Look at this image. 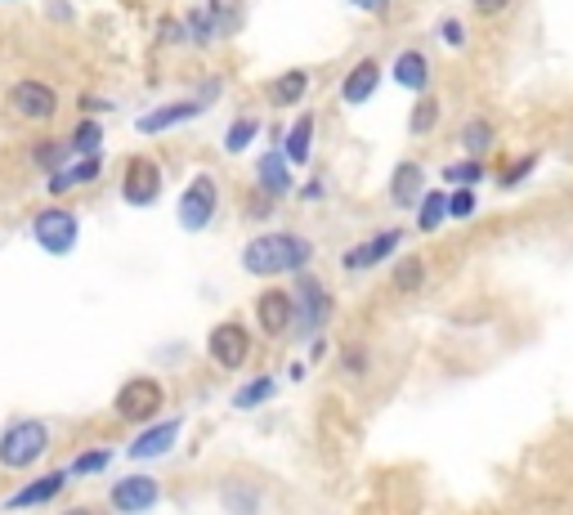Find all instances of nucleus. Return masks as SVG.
<instances>
[{"mask_svg": "<svg viewBox=\"0 0 573 515\" xmlns=\"http://www.w3.org/2000/svg\"><path fill=\"white\" fill-rule=\"evenodd\" d=\"M489 179V166L480 157H457L444 166V184L448 189H480V184Z\"/></svg>", "mask_w": 573, "mask_h": 515, "instance_id": "31", "label": "nucleus"}, {"mask_svg": "<svg viewBox=\"0 0 573 515\" xmlns=\"http://www.w3.org/2000/svg\"><path fill=\"white\" fill-rule=\"evenodd\" d=\"M430 77H435V72H430V55L425 50H399L395 63H390V81L399 90H408V95H425Z\"/></svg>", "mask_w": 573, "mask_h": 515, "instance_id": "19", "label": "nucleus"}, {"mask_svg": "<svg viewBox=\"0 0 573 515\" xmlns=\"http://www.w3.org/2000/svg\"><path fill=\"white\" fill-rule=\"evenodd\" d=\"M381 81H386L381 63H376V59H359V63L346 72V81H341V104H346V108H363V104H372V100H376V90H381Z\"/></svg>", "mask_w": 573, "mask_h": 515, "instance_id": "18", "label": "nucleus"}, {"mask_svg": "<svg viewBox=\"0 0 573 515\" xmlns=\"http://www.w3.org/2000/svg\"><path fill=\"white\" fill-rule=\"evenodd\" d=\"M104 175V153L100 157H72L63 171H55L50 179H45V189H50V198H63L72 189H85V184H94Z\"/></svg>", "mask_w": 573, "mask_h": 515, "instance_id": "20", "label": "nucleus"}, {"mask_svg": "<svg viewBox=\"0 0 573 515\" xmlns=\"http://www.w3.org/2000/svg\"><path fill=\"white\" fill-rule=\"evenodd\" d=\"M184 27H188V40H198V45H211V40H215V27H211L207 10H188V14H184Z\"/></svg>", "mask_w": 573, "mask_h": 515, "instance_id": "38", "label": "nucleus"}, {"mask_svg": "<svg viewBox=\"0 0 573 515\" xmlns=\"http://www.w3.org/2000/svg\"><path fill=\"white\" fill-rule=\"evenodd\" d=\"M162 408H166V386L157 377H149V372L126 377L113 395V412H117V421H126V426H153L162 417Z\"/></svg>", "mask_w": 573, "mask_h": 515, "instance_id": "3", "label": "nucleus"}, {"mask_svg": "<svg viewBox=\"0 0 573 515\" xmlns=\"http://www.w3.org/2000/svg\"><path fill=\"white\" fill-rule=\"evenodd\" d=\"M327 350H331V346H327V337H314V341H309V363H323V359H327Z\"/></svg>", "mask_w": 573, "mask_h": 515, "instance_id": "46", "label": "nucleus"}, {"mask_svg": "<svg viewBox=\"0 0 573 515\" xmlns=\"http://www.w3.org/2000/svg\"><path fill=\"white\" fill-rule=\"evenodd\" d=\"M457 139H461V153H466V157H480V162H484V157L498 149V126H493L489 117H470Z\"/></svg>", "mask_w": 573, "mask_h": 515, "instance_id": "25", "label": "nucleus"}, {"mask_svg": "<svg viewBox=\"0 0 573 515\" xmlns=\"http://www.w3.org/2000/svg\"><path fill=\"white\" fill-rule=\"evenodd\" d=\"M282 157L292 166H309V157H314V113H301L292 126H286Z\"/></svg>", "mask_w": 573, "mask_h": 515, "instance_id": "22", "label": "nucleus"}, {"mask_svg": "<svg viewBox=\"0 0 573 515\" xmlns=\"http://www.w3.org/2000/svg\"><path fill=\"white\" fill-rule=\"evenodd\" d=\"M390 288H395L399 296L421 292V288H425V260H421V256H399L395 269H390Z\"/></svg>", "mask_w": 573, "mask_h": 515, "instance_id": "32", "label": "nucleus"}, {"mask_svg": "<svg viewBox=\"0 0 573 515\" xmlns=\"http://www.w3.org/2000/svg\"><path fill=\"white\" fill-rule=\"evenodd\" d=\"M202 113H207V104H198V100H171V104H157L153 113H143L135 121V130L139 134H166V130H175L184 121H198Z\"/></svg>", "mask_w": 573, "mask_h": 515, "instance_id": "17", "label": "nucleus"}, {"mask_svg": "<svg viewBox=\"0 0 573 515\" xmlns=\"http://www.w3.org/2000/svg\"><path fill=\"white\" fill-rule=\"evenodd\" d=\"M220 215V179L211 171H198L194 179L179 189V202H175V224L184 233H207Z\"/></svg>", "mask_w": 573, "mask_h": 515, "instance_id": "4", "label": "nucleus"}, {"mask_svg": "<svg viewBox=\"0 0 573 515\" xmlns=\"http://www.w3.org/2000/svg\"><path fill=\"white\" fill-rule=\"evenodd\" d=\"M68 162H72V153H68L63 139H36V144H32V166H36L45 179H50L55 171H63Z\"/></svg>", "mask_w": 573, "mask_h": 515, "instance_id": "33", "label": "nucleus"}, {"mask_svg": "<svg viewBox=\"0 0 573 515\" xmlns=\"http://www.w3.org/2000/svg\"><path fill=\"white\" fill-rule=\"evenodd\" d=\"M27 233H32V243H36L45 256H72L77 243H81V215H77L72 207L50 202V207H40V211L32 215Z\"/></svg>", "mask_w": 573, "mask_h": 515, "instance_id": "5", "label": "nucleus"}, {"mask_svg": "<svg viewBox=\"0 0 573 515\" xmlns=\"http://www.w3.org/2000/svg\"><path fill=\"white\" fill-rule=\"evenodd\" d=\"M81 108L94 117V113H113V104H104V100H81Z\"/></svg>", "mask_w": 573, "mask_h": 515, "instance_id": "47", "label": "nucleus"}, {"mask_svg": "<svg viewBox=\"0 0 573 515\" xmlns=\"http://www.w3.org/2000/svg\"><path fill=\"white\" fill-rule=\"evenodd\" d=\"M157 36H162L166 45H175V40H188V27H184V19H162Z\"/></svg>", "mask_w": 573, "mask_h": 515, "instance_id": "41", "label": "nucleus"}, {"mask_svg": "<svg viewBox=\"0 0 573 515\" xmlns=\"http://www.w3.org/2000/svg\"><path fill=\"white\" fill-rule=\"evenodd\" d=\"M113 448L108 444H90V448H81L72 461H68V476L72 480H90V476H104L108 471V466H113Z\"/></svg>", "mask_w": 573, "mask_h": 515, "instance_id": "28", "label": "nucleus"}, {"mask_svg": "<svg viewBox=\"0 0 573 515\" xmlns=\"http://www.w3.org/2000/svg\"><path fill=\"white\" fill-rule=\"evenodd\" d=\"M440 40L448 50H466V23L461 19H440Z\"/></svg>", "mask_w": 573, "mask_h": 515, "instance_id": "39", "label": "nucleus"}, {"mask_svg": "<svg viewBox=\"0 0 573 515\" xmlns=\"http://www.w3.org/2000/svg\"><path fill=\"white\" fill-rule=\"evenodd\" d=\"M50 19H55V23H72V19H77V10L68 5V0H55V5H50Z\"/></svg>", "mask_w": 573, "mask_h": 515, "instance_id": "44", "label": "nucleus"}, {"mask_svg": "<svg viewBox=\"0 0 573 515\" xmlns=\"http://www.w3.org/2000/svg\"><path fill=\"white\" fill-rule=\"evenodd\" d=\"M63 515H104V511H100V506H68Z\"/></svg>", "mask_w": 573, "mask_h": 515, "instance_id": "48", "label": "nucleus"}, {"mask_svg": "<svg viewBox=\"0 0 573 515\" xmlns=\"http://www.w3.org/2000/svg\"><path fill=\"white\" fill-rule=\"evenodd\" d=\"M314 260V243L296 229H265L243 247L237 265L252 278H282V273H305Z\"/></svg>", "mask_w": 573, "mask_h": 515, "instance_id": "1", "label": "nucleus"}, {"mask_svg": "<svg viewBox=\"0 0 573 515\" xmlns=\"http://www.w3.org/2000/svg\"><path fill=\"white\" fill-rule=\"evenodd\" d=\"M256 314V327L265 337H286L296 332V301H292V288H265L252 305Z\"/></svg>", "mask_w": 573, "mask_h": 515, "instance_id": "13", "label": "nucleus"}, {"mask_svg": "<svg viewBox=\"0 0 573 515\" xmlns=\"http://www.w3.org/2000/svg\"><path fill=\"white\" fill-rule=\"evenodd\" d=\"M440 117H444V104H440V95H417L412 100V113H408V134H417V139H425V134H435L440 130Z\"/></svg>", "mask_w": 573, "mask_h": 515, "instance_id": "27", "label": "nucleus"}, {"mask_svg": "<svg viewBox=\"0 0 573 515\" xmlns=\"http://www.w3.org/2000/svg\"><path fill=\"white\" fill-rule=\"evenodd\" d=\"M538 162H542L538 153H524V157H515V162H511V166L498 175V189H519V184H524V179H529V175L538 171Z\"/></svg>", "mask_w": 573, "mask_h": 515, "instance_id": "36", "label": "nucleus"}, {"mask_svg": "<svg viewBox=\"0 0 573 515\" xmlns=\"http://www.w3.org/2000/svg\"><path fill=\"white\" fill-rule=\"evenodd\" d=\"M256 189L265 198H273V202L296 194V171H292V162L282 157V149H269V153L256 157Z\"/></svg>", "mask_w": 573, "mask_h": 515, "instance_id": "15", "label": "nucleus"}, {"mask_svg": "<svg viewBox=\"0 0 573 515\" xmlns=\"http://www.w3.org/2000/svg\"><path fill=\"white\" fill-rule=\"evenodd\" d=\"M50 421L40 417H14L5 431H0V471L10 476H27L36 471V461H45V453H50Z\"/></svg>", "mask_w": 573, "mask_h": 515, "instance_id": "2", "label": "nucleus"}, {"mask_svg": "<svg viewBox=\"0 0 573 515\" xmlns=\"http://www.w3.org/2000/svg\"><path fill=\"white\" fill-rule=\"evenodd\" d=\"M480 215V194L475 189H448V220H475Z\"/></svg>", "mask_w": 573, "mask_h": 515, "instance_id": "37", "label": "nucleus"}, {"mask_svg": "<svg viewBox=\"0 0 573 515\" xmlns=\"http://www.w3.org/2000/svg\"><path fill=\"white\" fill-rule=\"evenodd\" d=\"M511 10V0H475V14H484V19H498Z\"/></svg>", "mask_w": 573, "mask_h": 515, "instance_id": "43", "label": "nucleus"}, {"mask_svg": "<svg viewBox=\"0 0 573 515\" xmlns=\"http://www.w3.org/2000/svg\"><path fill=\"white\" fill-rule=\"evenodd\" d=\"M386 194H390V207H399V211H417V202L425 198V166H421L417 157L395 162Z\"/></svg>", "mask_w": 573, "mask_h": 515, "instance_id": "16", "label": "nucleus"}, {"mask_svg": "<svg viewBox=\"0 0 573 515\" xmlns=\"http://www.w3.org/2000/svg\"><path fill=\"white\" fill-rule=\"evenodd\" d=\"M341 367H346V377H350V382H363V377H367V367H372V350H367L363 341H350V346L341 350Z\"/></svg>", "mask_w": 573, "mask_h": 515, "instance_id": "35", "label": "nucleus"}, {"mask_svg": "<svg viewBox=\"0 0 573 515\" xmlns=\"http://www.w3.org/2000/svg\"><path fill=\"white\" fill-rule=\"evenodd\" d=\"M10 113L27 126H50L59 117V90L50 81H40V77H23L10 85V95H5Z\"/></svg>", "mask_w": 573, "mask_h": 515, "instance_id": "6", "label": "nucleus"}, {"mask_svg": "<svg viewBox=\"0 0 573 515\" xmlns=\"http://www.w3.org/2000/svg\"><path fill=\"white\" fill-rule=\"evenodd\" d=\"M179 435H184V417H157L153 426H139V435L126 444V457L139 461V466L143 461H162V457L175 453Z\"/></svg>", "mask_w": 573, "mask_h": 515, "instance_id": "11", "label": "nucleus"}, {"mask_svg": "<svg viewBox=\"0 0 573 515\" xmlns=\"http://www.w3.org/2000/svg\"><path fill=\"white\" fill-rule=\"evenodd\" d=\"M68 480H72V476H68V466H59V471H45V476L19 484V489L5 498V511H36V506H50V502L63 498Z\"/></svg>", "mask_w": 573, "mask_h": 515, "instance_id": "14", "label": "nucleus"}, {"mask_svg": "<svg viewBox=\"0 0 573 515\" xmlns=\"http://www.w3.org/2000/svg\"><path fill=\"white\" fill-rule=\"evenodd\" d=\"M278 211V202L273 198H265L260 189H256V198H247V220H269Z\"/></svg>", "mask_w": 573, "mask_h": 515, "instance_id": "40", "label": "nucleus"}, {"mask_svg": "<svg viewBox=\"0 0 573 515\" xmlns=\"http://www.w3.org/2000/svg\"><path fill=\"white\" fill-rule=\"evenodd\" d=\"M323 194H327V184H323V179H309L305 189H301V202H318Z\"/></svg>", "mask_w": 573, "mask_h": 515, "instance_id": "45", "label": "nucleus"}, {"mask_svg": "<svg viewBox=\"0 0 573 515\" xmlns=\"http://www.w3.org/2000/svg\"><path fill=\"white\" fill-rule=\"evenodd\" d=\"M220 506H224L229 515H260L265 493H260L252 480H224V484H220Z\"/></svg>", "mask_w": 573, "mask_h": 515, "instance_id": "24", "label": "nucleus"}, {"mask_svg": "<svg viewBox=\"0 0 573 515\" xmlns=\"http://www.w3.org/2000/svg\"><path fill=\"white\" fill-rule=\"evenodd\" d=\"M273 395H278V382L269 377V372H260V377H252V382H243V386H237L229 403H233L237 412H252V408H260V403H269Z\"/></svg>", "mask_w": 573, "mask_h": 515, "instance_id": "29", "label": "nucleus"}, {"mask_svg": "<svg viewBox=\"0 0 573 515\" xmlns=\"http://www.w3.org/2000/svg\"><path fill=\"white\" fill-rule=\"evenodd\" d=\"M305 95H309V72H305V68H286V72H278V77L265 85L269 108H301Z\"/></svg>", "mask_w": 573, "mask_h": 515, "instance_id": "21", "label": "nucleus"}, {"mask_svg": "<svg viewBox=\"0 0 573 515\" xmlns=\"http://www.w3.org/2000/svg\"><path fill=\"white\" fill-rule=\"evenodd\" d=\"M404 238H408L404 229H376L372 238L354 243V247L341 256V269H346V273H367V269H376V265H386V260L399 256Z\"/></svg>", "mask_w": 573, "mask_h": 515, "instance_id": "12", "label": "nucleus"}, {"mask_svg": "<svg viewBox=\"0 0 573 515\" xmlns=\"http://www.w3.org/2000/svg\"><path fill=\"white\" fill-rule=\"evenodd\" d=\"M292 301H296V332H305L309 341L323 337V327L331 318V292L318 283L314 273H296V283H292Z\"/></svg>", "mask_w": 573, "mask_h": 515, "instance_id": "8", "label": "nucleus"}, {"mask_svg": "<svg viewBox=\"0 0 573 515\" xmlns=\"http://www.w3.org/2000/svg\"><path fill=\"white\" fill-rule=\"evenodd\" d=\"M104 139H108V130H104L100 117H81L72 126V134H63V144H68L72 157H100L104 153Z\"/></svg>", "mask_w": 573, "mask_h": 515, "instance_id": "23", "label": "nucleus"}, {"mask_svg": "<svg viewBox=\"0 0 573 515\" xmlns=\"http://www.w3.org/2000/svg\"><path fill=\"white\" fill-rule=\"evenodd\" d=\"M448 224V189H425V198L417 202V233H440Z\"/></svg>", "mask_w": 573, "mask_h": 515, "instance_id": "26", "label": "nucleus"}, {"mask_svg": "<svg viewBox=\"0 0 573 515\" xmlns=\"http://www.w3.org/2000/svg\"><path fill=\"white\" fill-rule=\"evenodd\" d=\"M157 502H162V480L143 476V471H130V476L113 480V489H108L113 515H149Z\"/></svg>", "mask_w": 573, "mask_h": 515, "instance_id": "10", "label": "nucleus"}, {"mask_svg": "<svg viewBox=\"0 0 573 515\" xmlns=\"http://www.w3.org/2000/svg\"><path fill=\"white\" fill-rule=\"evenodd\" d=\"M207 19L215 27V36H237V27H243V0H207Z\"/></svg>", "mask_w": 573, "mask_h": 515, "instance_id": "34", "label": "nucleus"}, {"mask_svg": "<svg viewBox=\"0 0 573 515\" xmlns=\"http://www.w3.org/2000/svg\"><path fill=\"white\" fill-rule=\"evenodd\" d=\"M260 117H252V113H243V117H233L229 121V130H224V153L229 157H237V153H247L252 144H256V139H260Z\"/></svg>", "mask_w": 573, "mask_h": 515, "instance_id": "30", "label": "nucleus"}, {"mask_svg": "<svg viewBox=\"0 0 573 515\" xmlns=\"http://www.w3.org/2000/svg\"><path fill=\"white\" fill-rule=\"evenodd\" d=\"M346 5H354L359 14H390V5H395V0H346Z\"/></svg>", "mask_w": 573, "mask_h": 515, "instance_id": "42", "label": "nucleus"}, {"mask_svg": "<svg viewBox=\"0 0 573 515\" xmlns=\"http://www.w3.org/2000/svg\"><path fill=\"white\" fill-rule=\"evenodd\" d=\"M207 359L220 367V372H243L247 359H252V327L237 323V318H224L207 332Z\"/></svg>", "mask_w": 573, "mask_h": 515, "instance_id": "7", "label": "nucleus"}, {"mask_svg": "<svg viewBox=\"0 0 573 515\" xmlns=\"http://www.w3.org/2000/svg\"><path fill=\"white\" fill-rule=\"evenodd\" d=\"M166 189V175L153 157H130L126 171H121V202L135 207V211H149Z\"/></svg>", "mask_w": 573, "mask_h": 515, "instance_id": "9", "label": "nucleus"}]
</instances>
